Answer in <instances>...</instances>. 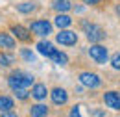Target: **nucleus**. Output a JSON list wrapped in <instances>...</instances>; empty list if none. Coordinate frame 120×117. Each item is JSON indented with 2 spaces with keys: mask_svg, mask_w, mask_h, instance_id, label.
<instances>
[{
  "mask_svg": "<svg viewBox=\"0 0 120 117\" xmlns=\"http://www.w3.org/2000/svg\"><path fill=\"white\" fill-rule=\"evenodd\" d=\"M30 115L31 117H46L48 115V108L45 104H35V106H31Z\"/></svg>",
  "mask_w": 120,
  "mask_h": 117,
  "instance_id": "16",
  "label": "nucleus"
},
{
  "mask_svg": "<svg viewBox=\"0 0 120 117\" xmlns=\"http://www.w3.org/2000/svg\"><path fill=\"white\" fill-rule=\"evenodd\" d=\"M52 8L56 11H59V13H67L72 8V4H70V0H54L52 2Z\"/></svg>",
  "mask_w": 120,
  "mask_h": 117,
  "instance_id": "13",
  "label": "nucleus"
},
{
  "mask_svg": "<svg viewBox=\"0 0 120 117\" xmlns=\"http://www.w3.org/2000/svg\"><path fill=\"white\" fill-rule=\"evenodd\" d=\"M83 2H85V4H90V6H94V4H98L100 0H83Z\"/></svg>",
  "mask_w": 120,
  "mask_h": 117,
  "instance_id": "25",
  "label": "nucleus"
},
{
  "mask_svg": "<svg viewBox=\"0 0 120 117\" xmlns=\"http://www.w3.org/2000/svg\"><path fill=\"white\" fill-rule=\"evenodd\" d=\"M8 84L11 89H17V88H30L33 84V76L22 73V71H15L8 76Z\"/></svg>",
  "mask_w": 120,
  "mask_h": 117,
  "instance_id": "1",
  "label": "nucleus"
},
{
  "mask_svg": "<svg viewBox=\"0 0 120 117\" xmlns=\"http://www.w3.org/2000/svg\"><path fill=\"white\" fill-rule=\"evenodd\" d=\"M56 41L59 45H65V46H72V45L78 43V33L72 32V30H61L59 33L56 35Z\"/></svg>",
  "mask_w": 120,
  "mask_h": 117,
  "instance_id": "3",
  "label": "nucleus"
},
{
  "mask_svg": "<svg viewBox=\"0 0 120 117\" xmlns=\"http://www.w3.org/2000/svg\"><path fill=\"white\" fill-rule=\"evenodd\" d=\"M89 56L94 59L96 63H105V61H107V58H109L107 48H105L104 45H98V43L92 45V46L89 48Z\"/></svg>",
  "mask_w": 120,
  "mask_h": 117,
  "instance_id": "5",
  "label": "nucleus"
},
{
  "mask_svg": "<svg viewBox=\"0 0 120 117\" xmlns=\"http://www.w3.org/2000/svg\"><path fill=\"white\" fill-rule=\"evenodd\" d=\"M37 50H39V54H43L46 58H50V54L56 50L54 48V45L48 43V41H41V43H37Z\"/></svg>",
  "mask_w": 120,
  "mask_h": 117,
  "instance_id": "15",
  "label": "nucleus"
},
{
  "mask_svg": "<svg viewBox=\"0 0 120 117\" xmlns=\"http://www.w3.org/2000/svg\"><path fill=\"white\" fill-rule=\"evenodd\" d=\"M50 97H52V102L57 104V106H63V104H67V100H68V93L63 88H54L52 93H50Z\"/></svg>",
  "mask_w": 120,
  "mask_h": 117,
  "instance_id": "8",
  "label": "nucleus"
},
{
  "mask_svg": "<svg viewBox=\"0 0 120 117\" xmlns=\"http://www.w3.org/2000/svg\"><path fill=\"white\" fill-rule=\"evenodd\" d=\"M0 117H19V115H17L15 112L9 110V112H0Z\"/></svg>",
  "mask_w": 120,
  "mask_h": 117,
  "instance_id": "24",
  "label": "nucleus"
},
{
  "mask_svg": "<svg viewBox=\"0 0 120 117\" xmlns=\"http://www.w3.org/2000/svg\"><path fill=\"white\" fill-rule=\"evenodd\" d=\"M20 56H22V58L26 59V61H33V59H35V56L31 54L30 50H26V48H22V52H20Z\"/></svg>",
  "mask_w": 120,
  "mask_h": 117,
  "instance_id": "22",
  "label": "nucleus"
},
{
  "mask_svg": "<svg viewBox=\"0 0 120 117\" xmlns=\"http://www.w3.org/2000/svg\"><path fill=\"white\" fill-rule=\"evenodd\" d=\"M79 82H81V86H85V88H98L100 84H102V78L98 76L96 73H89V71H85V73H79Z\"/></svg>",
  "mask_w": 120,
  "mask_h": 117,
  "instance_id": "4",
  "label": "nucleus"
},
{
  "mask_svg": "<svg viewBox=\"0 0 120 117\" xmlns=\"http://www.w3.org/2000/svg\"><path fill=\"white\" fill-rule=\"evenodd\" d=\"M17 9H19L20 13H31V11L35 9V4H30V2H24V4H19V6H17Z\"/></svg>",
  "mask_w": 120,
  "mask_h": 117,
  "instance_id": "19",
  "label": "nucleus"
},
{
  "mask_svg": "<svg viewBox=\"0 0 120 117\" xmlns=\"http://www.w3.org/2000/svg\"><path fill=\"white\" fill-rule=\"evenodd\" d=\"M70 117H81L79 115V106H74V108L70 110Z\"/></svg>",
  "mask_w": 120,
  "mask_h": 117,
  "instance_id": "23",
  "label": "nucleus"
},
{
  "mask_svg": "<svg viewBox=\"0 0 120 117\" xmlns=\"http://www.w3.org/2000/svg\"><path fill=\"white\" fill-rule=\"evenodd\" d=\"M30 32H33L35 35L45 37L48 33H52V24H50L48 21H33L30 24Z\"/></svg>",
  "mask_w": 120,
  "mask_h": 117,
  "instance_id": "6",
  "label": "nucleus"
},
{
  "mask_svg": "<svg viewBox=\"0 0 120 117\" xmlns=\"http://www.w3.org/2000/svg\"><path fill=\"white\" fill-rule=\"evenodd\" d=\"M54 24H56L57 28H61V30H63V28H68V26L72 24V19H70L67 13H59L56 19H54Z\"/></svg>",
  "mask_w": 120,
  "mask_h": 117,
  "instance_id": "11",
  "label": "nucleus"
},
{
  "mask_svg": "<svg viewBox=\"0 0 120 117\" xmlns=\"http://www.w3.org/2000/svg\"><path fill=\"white\" fill-rule=\"evenodd\" d=\"M46 95H48V89H46L45 84H35L33 86V89H31V97L33 99L43 100V99H46Z\"/></svg>",
  "mask_w": 120,
  "mask_h": 117,
  "instance_id": "10",
  "label": "nucleus"
},
{
  "mask_svg": "<svg viewBox=\"0 0 120 117\" xmlns=\"http://www.w3.org/2000/svg\"><path fill=\"white\" fill-rule=\"evenodd\" d=\"M104 102L107 104V108H113V110L120 112V93L118 91H105Z\"/></svg>",
  "mask_w": 120,
  "mask_h": 117,
  "instance_id": "7",
  "label": "nucleus"
},
{
  "mask_svg": "<svg viewBox=\"0 0 120 117\" xmlns=\"http://www.w3.org/2000/svg\"><path fill=\"white\" fill-rule=\"evenodd\" d=\"M50 59L54 61V63H57V65H67L68 63V56L65 54V52H61V50H54L52 54H50Z\"/></svg>",
  "mask_w": 120,
  "mask_h": 117,
  "instance_id": "12",
  "label": "nucleus"
},
{
  "mask_svg": "<svg viewBox=\"0 0 120 117\" xmlns=\"http://www.w3.org/2000/svg\"><path fill=\"white\" fill-rule=\"evenodd\" d=\"M116 13H120V6H118V8H116Z\"/></svg>",
  "mask_w": 120,
  "mask_h": 117,
  "instance_id": "26",
  "label": "nucleus"
},
{
  "mask_svg": "<svg viewBox=\"0 0 120 117\" xmlns=\"http://www.w3.org/2000/svg\"><path fill=\"white\" fill-rule=\"evenodd\" d=\"M111 65H113V69L120 71V52H116V54L111 58Z\"/></svg>",
  "mask_w": 120,
  "mask_h": 117,
  "instance_id": "21",
  "label": "nucleus"
},
{
  "mask_svg": "<svg viewBox=\"0 0 120 117\" xmlns=\"http://www.w3.org/2000/svg\"><path fill=\"white\" fill-rule=\"evenodd\" d=\"M9 110H13V99H9V97H0V112H9Z\"/></svg>",
  "mask_w": 120,
  "mask_h": 117,
  "instance_id": "17",
  "label": "nucleus"
},
{
  "mask_svg": "<svg viewBox=\"0 0 120 117\" xmlns=\"http://www.w3.org/2000/svg\"><path fill=\"white\" fill-rule=\"evenodd\" d=\"M0 46H2V48H8V50H11V48H15V39H13L9 33H4V32H0Z\"/></svg>",
  "mask_w": 120,
  "mask_h": 117,
  "instance_id": "14",
  "label": "nucleus"
},
{
  "mask_svg": "<svg viewBox=\"0 0 120 117\" xmlns=\"http://www.w3.org/2000/svg\"><path fill=\"white\" fill-rule=\"evenodd\" d=\"M81 26L85 30V33H87V39H89L90 43H100L102 39H105V30L100 28V26H96V24H92V22H81Z\"/></svg>",
  "mask_w": 120,
  "mask_h": 117,
  "instance_id": "2",
  "label": "nucleus"
},
{
  "mask_svg": "<svg viewBox=\"0 0 120 117\" xmlns=\"http://www.w3.org/2000/svg\"><path fill=\"white\" fill-rule=\"evenodd\" d=\"M13 61H15V56H13V54H6V52H2V54H0V65L9 67Z\"/></svg>",
  "mask_w": 120,
  "mask_h": 117,
  "instance_id": "18",
  "label": "nucleus"
},
{
  "mask_svg": "<svg viewBox=\"0 0 120 117\" xmlns=\"http://www.w3.org/2000/svg\"><path fill=\"white\" fill-rule=\"evenodd\" d=\"M13 91H15V95L20 99V100H26V99L30 97V93L26 91V88H17V89H13Z\"/></svg>",
  "mask_w": 120,
  "mask_h": 117,
  "instance_id": "20",
  "label": "nucleus"
},
{
  "mask_svg": "<svg viewBox=\"0 0 120 117\" xmlns=\"http://www.w3.org/2000/svg\"><path fill=\"white\" fill-rule=\"evenodd\" d=\"M11 32H13V35H15L17 39H20V41H30L31 35H30V30H26L24 26H20V24H13L11 26Z\"/></svg>",
  "mask_w": 120,
  "mask_h": 117,
  "instance_id": "9",
  "label": "nucleus"
}]
</instances>
